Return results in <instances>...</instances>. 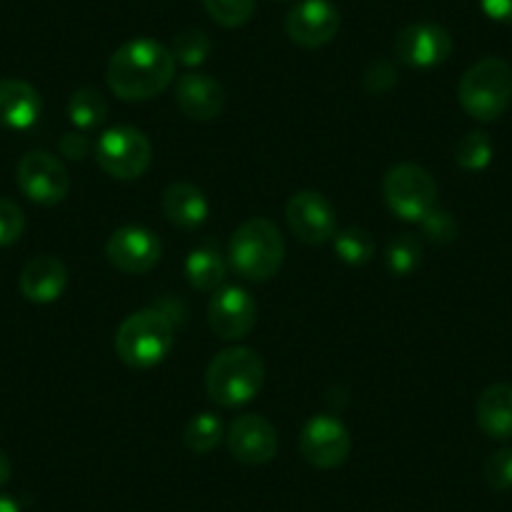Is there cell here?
Wrapping results in <instances>:
<instances>
[{"label": "cell", "instance_id": "cell-14", "mask_svg": "<svg viewBox=\"0 0 512 512\" xmlns=\"http://www.w3.org/2000/svg\"><path fill=\"white\" fill-rule=\"evenodd\" d=\"M226 445L241 465H267L279 450L277 427L262 415L236 417L226 432Z\"/></svg>", "mask_w": 512, "mask_h": 512}, {"label": "cell", "instance_id": "cell-31", "mask_svg": "<svg viewBox=\"0 0 512 512\" xmlns=\"http://www.w3.org/2000/svg\"><path fill=\"white\" fill-rule=\"evenodd\" d=\"M420 226L422 234L430 241H435V244H450V241H455L457 231H460L455 216L445 209H437V206L420 221Z\"/></svg>", "mask_w": 512, "mask_h": 512}, {"label": "cell", "instance_id": "cell-16", "mask_svg": "<svg viewBox=\"0 0 512 512\" xmlns=\"http://www.w3.org/2000/svg\"><path fill=\"white\" fill-rule=\"evenodd\" d=\"M226 91L206 73H184L176 81V106L194 121H214L224 111Z\"/></svg>", "mask_w": 512, "mask_h": 512}, {"label": "cell", "instance_id": "cell-11", "mask_svg": "<svg viewBox=\"0 0 512 512\" xmlns=\"http://www.w3.org/2000/svg\"><path fill=\"white\" fill-rule=\"evenodd\" d=\"M452 53V36L437 23H410L395 38L397 61L410 68H435Z\"/></svg>", "mask_w": 512, "mask_h": 512}, {"label": "cell", "instance_id": "cell-34", "mask_svg": "<svg viewBox=\"0 0 512 512\" xmlns=\"http://www.w3.org/2000/svg\"><path fill=\"white\" fill-rule=\"evenodd\" d=\"M480 8L492 21L512 26V0H480Z\"/></svg>", "mask_w": 512, "mask_h": 512}, {"label": "cell", "instance_id": "cell-2", "mask_svg": "<svg viewBox=\"0 0 512 512\" xmlns=\"http://www.w3.org/2000/svg\"><path fill=\"white\" fill-rule=\"evenodd\" d=\"M264 359L249 347H229L211 359L206 369V392L221 407H241L264 387Z\"/></svg>", "mask_w": 512, "mask_h": 512}, {"label": "cell", "instance_id": "cell-17", "mask_svg": "<svg viewBox=\"0 0 512 512\" xmlns=\"http://www.w3.org/2000/svg\"><path fill=\"white\" fill-rule=\"evenodd\" d=\"M21 294L33 304H53L68 287V269L58 256H33L18 279Z\"/></svg>", "mask_w": 512, "mask_h": 512}, {"label": "cell", "instance_id": "cell-15", "mask_svg": "<svg viewBox=\"0 0 512 512\" xmlns=\"http://www.w3.org/2000/svg\"><path fill=\"white\" fill-rule=\"evenodd\" d=\"M339 33V11L329 0H302L289 11L287 36L302 48H322Z\"/></svg>", "mask_w": 512, "mask_h": 512}, {"label": "cell", "instance_id": "cell-10", "mask_svg": "<svg viewBox=\"0 0 512 512\" xmlns=\"http://www.w3.org/2000/svg\"><path fill=\"white\" fill-rule=\"evenodd\" d=\"M287 224L304 244H327L337 236V211L319 191H297L287 204Z\"/></svg>", "mask_w": 512, "mask_h": 512}, {"label": "cell", "instance_id": "cell-24", "mask_svg": "<svg viewBox=\"0 0 512 512\" xmlns=\"http://www.w3.org/2000/svg\"><path fill=\"white\" fill-rule=\"evenodd\" d=\"M384 262L395 277H407L415 272L422 262V244L415 234H397L387 244L384 251Z\"/></svg>", "mask_w": 512, "mask_h": 512}, {"label": "cell", "instance_id": "cell-22", "mask_svg": "<svg viewBox=\"0 0 512 512\" xmlns=\"http://www.w3.org/2000/svg\"><path fill=\"white\" fill-rule=\"evenodd\" d=\"M68 118L78 131H93L108 118V101L98 88H78L68 101Z\"/></svg>", "mask_w": 512, "mask_h": 512}, {"label": "cell", "instance_id": "cell-13", "mask_svg": "<svg viewBox=\"0 0 512 512\" xmlns=\"http://www.w3.org/2000/svg\"><path fill=\"white\" fill-rule=\"evenodd\" d=\"M209 327L224 342H239L256 327L259 307L244 287H224L209 302Z\"/></svg>", "mask_w": 512, "mask_h": 512}, {"label": "cell", "instance_id": "cell-25", "mask_svg": "<svg viewBox=\"0 0 512 512\" xmlns=\"http://www.w3.org/2000/svg\"><path fill=\"white\" fill-rule=\"evenodd\" d=\"M334 251L349 267H362V264L372 262L374 239L369 231L352 226V229H344L334 236Z\"/></svg>", "mask_w": 512, "mask_h": 512}, {"label": "cell", "instance_id": "cell-1", "mask_svg": "<svg viewBox=\"0 0 512 512\" xmlns=\"http://www.w3.org/2000/svg\"><path fill=\"white\" fill-rule=\"evenodd\" d=\"M176 61L171 48L151 38H136L118 48L108 61V88L121 101H151L171 86Z\"/></svg>", "mask_w": 512, "mask_h": 512}, {"label": "cell", "instance_id": "cell-28", "mask_svg": "<svg viewBox=\"0 0 512 512\" xmlns=\"http://www.w3.org/2000/svg\"><path fill=\"white\" fill-rule=\"evenodd\" d=\"M204 8L219 26L239 28L254 16L256 0H204Z\"/></svg>", "mask_w": 512, "mask_h": 512}, {"label": "cell", "instance_id": "cell-29", "mask_svg": "<svg viewBox=\"0 0 512 512\" xmlns=\"http://www.w3.org/2000/svg\"><path fill=\"white\" fill-rule=\"evenodd\" d=\"M485 482L495 492H510L512 490V447H502V450L492 452L482 467Z\"/></svg>", "mask_w": 512, "mask_h": 512}, {"label": "cell", "instance_id": "cell-23", "mask_svg": "<svg viewBox=\"0 0 512 512\" xmlns=\"http://www.w3.org/2000/svg\"><path fill=\"white\" fill-rule=\"evenodd\" d=\"M221 440H224V425L214 412H201V415L191 417L184 430L186 447L196 455H209L219 447Z\"/></svg>", "mask_w": 512, "mask_h": 512}, {"label": "cell", "instance_id": "cell-32", "mask_svg": "<svg viewBox=\"0 0 512 512\" xmlns=\"http://www.w3.org/2000/svg\"><path fill=\"white\" fill-rule=\"evenodd\" d=\"M397 83V73L392 68V63L387 61H374L372 66L364 73V86H367L369 93L379 96V93L392 91V86Z\"/></svg>", "mask_w": 512, "mask_h": 512}, {"label": "cell", "instance_id": "cell-5", "mask_svg": "<svg viewBox=\"0 0 512 512\" xmlns=\"http://www.w3.org/2000/svg\"><path fill=\"white\" fill-rule=\"evenodd\" d=\"M462 111L480 123H492L512 101V68L502 58H482L465 71L457 86Z\"/></svg>", "mask_w": 512, "mask_h": 512}, {"label": "cell", "instance_id": "cell-26", "mask_svg": "<svg viewBox=\"0 0 512 512\" xmlns=\"http://www.w3.org/2000/svg\"><path fill=\"white\" fill-rule=\"evenodd\" d=\"M455 161L462 171H482L492 161V141L485 131H470L455 146Z\"/></svg>", "mask_w": 512, "mask_h": 512}, {"label": "cell", "instance_id": "cell-8", "mask_svg": "<svg viewBox=\"0 0 512 512\" xmlns=\"http://www.w3.org/2000/svg\"><path fill=\"white\" fill-rule=\"evenodd\" d=\"M18 189L38 206H58L71 194V176L63 161L48 151H28L16 169Z\"/></svg>", "mask_w": 512, "mask_h": 512}, {"label": "cell", "instance_id": "cell-4", "mask_svg": "<svg viewBox=\"0 0 512 512\" xmlns=\"http://www.w3.org/2000/svg\"><path fill=\"white\" fill-rule=\"evenodd\" d=\"M282 234L269 219H249L234 231L229 244V262L249 282H269L284 264Z\"/></svg>", "mask_w": 512, "mask_h": 512}, {"label": "cell", "instance_id": "cell-35", "mask_svg": "<svg viewBox=\"0 0 512 512\" xmlns=\"http://www.w3.org/2000/svg\"><path fill=\"white\" fill-rule=\"evenodd\" d=\"M11 472H13V467H11V457H8L6 452L0 450V487L6 485L8 480H11Z\"/></svg>", "mask_w": 512, "mask_h": 512}, {"label": "cell", "instance_id": "cell-9", "mask_svg": "<svg viewBox=\"0 0 512 512\" xmlns=\"http://www.w3.org/2000/svg\"><path fill=\"white\" fill-rule=\"evenodd\" d=\"M304 460L317 470H337L352 452V437L342 420L332 415H314L299 437Z\"/></svg>", "mask_w": 512, "mask_h": 512}, {"label": "cell", "instance_id": "cell-18", "mask_svg": "<svg viewBox=\"0 0 512 512\" xmlns=\"http://www.w3.org/2000/svg\"><path fill=\"white\" fill-rule=\"evenodd\" d=\"M41 93L21 78L0 81V126L26 131L41 118Z\"/></svg>", "mask_w": 512, "mask_h": 512}, {"label": "cell", "instance_id": "cell-7", "mask_svg": "<svg viewBox=\"0 0 512 512\" xmlns=\"http://www.w3.org/2000/svg\"><path fill=\"white\" fill-rule=\"evenodd\" d=\"M382 194L395 216L420 224L437 206V184L427 169L417 164L392 166L382 181Z\"/></svg>", "mask_w": 512, "mask_h": 512}, {"label": "cell", "instance_id": "cell-21", "mask_svg": "<svg viewBox=\"0 0 512 512\" xmlns=\"http://www.w3.org/2000/svg\"><path fill=\"white\" fill-rule=\"evenodd\" d=\"M186 279L194 289L199 292H214L216 287H221L226 279V262L224 256L219 254L211 246H201V249H194L186 259Z\"/></svg>", "mask_w": 512, "mask_h": 512}, {"label": "cell", "instance_id": "cell-30", "mask_svg": "<svg viewBox=\"0 0 512 512\" xmlns=\"http://www.w3.org/2000/svg\"><path fill=\"white\" fill-rule=\"evenodd\" d=\"M26 231V214L11 199L0 196V246H13L21 241Z\"/></svg>", "mask_w": 512, "mask_h": 512}, {"label": "cell", "instance_id": "cell-6", "mask_svg": "<svg viewBox=\"0 0 512 512\" xmlns=\"http://www.w3.org/2000/svg\"><path fill=\"white\" fill-rule=\"evenodd\" d=\"M154 149L144 131L134 126L108 128L96 141V161L108 176L118 181H134L149 171Z\"/></svg>", "mask_w": 512, "mask_h": 512}, {"label": "cell", "instance_id": "cell-12", "mask_svg": "<svg viewBox=\"0 0 512 512\" xmlns=\"http://www.w3.org/2000/svg\"><path fill=\"white\" fill-rule=\"evenodd\" d=\"M108 262L123 274H146L161 262V241L146 226H121L106 244Z\"/></svg>", "mask_w": 512, "mask_h": 512}, {"label": "cell", "instance_id": "cell-36", "mask_svg": "<svg viewBox=\"0 0 512 512\" xmlns=\"http://www.w3.org/2000/svg\"><path fill=\"white\" fill-rule=\"evenodd\" d=\"M0 512H21V505L11 495H0Z\"/></svg>", "mask_w": 512, "mask_h": 512}, {"label": "cell", "instance_id": "cell-20", "mask_svg": "<svg viewBox=\"0 0 512 512\" xmlns=\"http://www.w3.org/2000/svg\"><path fill=\"white\" fill-rule=\"evenodd\" d=\"M161 206H164L166 219L186 231L199 229V226L209 219V201H206L204 191L196 189L194 184H184V181L171 184L169 189L164 191Z\"/></svg>", "mask_w": 512, "mask_h": 512}, {"label": "cell", "instance_id": "cell-33", "mask_svg": "<svg viewBox=\"0 0 512 512\" xmlns=\"http://www.w3.org/2000/svg\"><path fill=\"white\" fill-rule=\"evenodd\" d=\"M58 149H61V154L66 156V159L81 161V159H86L88 151H91V141L86 139V134H76V131H71V134L63 136L61 144H58Z\"/></svg>", "mask_w": 512, "mask_h": 512}, {"label": "cell", "instance_id": "cell-3", "mask_svg": "<svg viewBox=\"0 0 512 512\" xmlns=\"http://www.w3.org/2000/svg\"><path fill=\"white\" fill-rule=\"evenodd\" d=\"M174 324L159 309L128 314L118 327L113 347L118 359L134 369H149L164 362L174 349Z\"/></svg>", "mask_w": 512, "mask_h": 512}, {"label": "cell", "instance_id": "cell-27", "mask_svg": "<svg viewBox=\"0 0 512 512\" xmlns=\"http://www.w3.org/2000/svg\"><path fill=\"white\" fill-rule=\"evenodd\" d=\"M174 61L181 63L186 68H199L201 63H206L211 53V41L204 31H196V28H189V31H181L179 36L174 38Z\"/></svg>", "mask_w": 512, "mask_h": 512}, {"label": "cell", "instance_id": "cell-19", "mask_svg": "<svg viewBox=\"0 0 512 512\" xmlns=\"http://www.w3.org/2000/svg\"><path fill=\"white\" fill-rule=\"evenodd\" d=\"M477 425L490 440H512V384H490L477 400Z\"/></svg>", "mask_w": 512, "mask_h": 512}]
</instances>
